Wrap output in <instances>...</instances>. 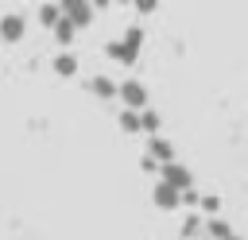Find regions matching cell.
<instances>
[{
  "label": "cell",
  "mask_w": 248,
  "mask_h": 240,
  "mask_svg": "<svg viewBox=\"0 0 248 240\" xmlns=\"http://www.w3.org/2000/svg\"><path fill=\"white\" fill-rule=\"evenodd\" d=\"M140 46H143V27H128L124 39H112V43L105 46V54L116 58L120 66H132V62L140 58Z\"/></svg>",
  "instance_id": "1"
},
{
  "label": "cell",
  "mask_w": 248,
  "mask_h": 240,
  "mask_svg": "<svg viewBox=\"0 0 248 240\" xmlns=\"http://www.w3.org/2000/svg\"><path fill=\"white\" fill-rule=\"evenodd\" d=\"M116 97L124 101L128 112H143V108H147V89H143V81H136V77L120 81V85H116Z\"/></svg>",
  "instance_id": "2"
},
{
  "label": "cell",
  "mask_w": 248,
  "mask_h": 240,
  "mask_svg": "<svg viewBox=\"0 0 248 240\" xmlns=\"http://www.w3.org/2000/svg\"><path fill=\"white\" fill-rule=\"evenodd\" d=\"M159 182L170 186V190H178V194L194 190V174H190V166H182V163H167V166H159Z\"/></svg>",
  "instance_id": "3"
},
{
  "label": "cell",
  "mask_w": 248,
  "mask_h": 240,
  "mask_svg": "<svg viewBox=\"0 0 248 240\" xmlns=\"http://www.w3.org/2000/svg\"><path fill=\"white\" fill-rule=\"evenodd\" d=\"M93 4H62V19L74 27V31H81V27H89V19H93Z\"/></svg>",
  "instance_id": "4"
},
{
  "label": "cell",
  "mask_w": 248,
  "mask_h": 240,
  "mask_svg": "<svg viewBox=\"0 0 248 240\" xmlns=\"http://www.w3.org/2000/svg\"><path fill=\"white\" fill-rule=\"evenodd\" d=\"M23 31H27V19H23L19 12H12V15L0 19V43H19Z\"/></svg>",
  "instance_id": "5"
},
{
  "label": "cell",
  "mask_w": 248,
  "mask_h": 240,
  "mask_svg": "<svg viewBox=\"0 0 248 240\" xmlns=\"http://www.w3.org/2000/svg\"><path fill=\"white\" fill-rule=\"evenodd\" d=\"M147 159H151V163H159V166L174 163V147H170V139H163V135H151V139H147Z\"/></svg>",
  "instance_id": "6"
},
{
  "label": "cell",
  "mask_w": 248,
  "mask_h": 240,
  "mask_svg": "<svg viewBox=\"0 0 248 240\" xmlns=\"http://www.w3.org/2000/svg\"><path fill=\"white\" fill-rule=\"evenodd\" d=\"M151 201H155L159 209H178V205H182V194H178V190H170V186H163V182H155Z\"/></svg>",
  "instance_id": "7"
},
{
  "label": "cell",
  "mask_w": 248,
  "mask_h": 240,
  "mask_svg": "<svg viewBox=\"0 0 248 240\" xmlns=\"http://www.w3.org/2000/svg\"><path fill=\"white\" fill-rule=\"evenodd\" d=\"M50 66H54L58 77H74V74H78V54H74V50H58Z\"/></svg>",
  "instance_id": "8"
},
{
  "label": "cell",
  "mask_w": 248,
  "mask_h": 240,
  "mask_svg": "<svg viewBox=\"0 0 248 240\" xmlns=\"http://www.w3.org/2000/svg\"><path fill=\"white\" fill-rule=\"evenodd\" d=\"M89 93L101 97V101H108V97H116V81H108L105 74H97V77H89Z\"/></svg>",
  "instance_id": "9"
},
{
  "label": "cell",
  "mask_w": 248,
  "mask_h": 240,
  "mask_svg": "<svg viewBox=\"0 0 248 240\" xmlns=\"http://www.w3.org/2000/svg\"><path fill=\"white\" fill-rule=\"evenodd\" d=\"M159 124H163V120H159V112H155V108H143V112H140V132L155 135V132H159Z\"/></svg>",
  "instance_id": "10"
},
{
  "label": "cell",
  "mask_w": 248,
  "mask_h": 240,
  "mask_svg": "<svg viewBox=\"0 0 248 240\" xmlns=\"http://www.w3.org/2000/svg\"><path fill=\"white\" fill-rule=\"evenodd\" d=\"M205 232H209L213 240H229V236H232V228H229L221 217H209V221H205Z\"/></svg>",
  "instance_id": "11"
},
{
  "label": "cell",
  "mask_w": 248,
  "mask_h": 240,
  "mask_svg": "<svg viewBox=\"0 0 248 240\" xmlns=\"http://www.w3.org/2000/svg\"><path fill=\"white\" fill-rule=\"evenodd\" d=\"M39 19H43V23H50V27H54V23H58V19H62V4H43V8H39Z\"/></svg>",
  "instance_id": "12"
},
{
  "label": "cell",
  "mask_w": 248,
  "mask_h": 240,
  "mask_svg": "<svg viewBox=\"0 0 248 240\" xmlns=\"http://www.w3.org/2000/svg\"><path fill=\"white\" fill-rule=\"evenodd\" d=\"M74 35H78V31H74L66 19H58V23H54V39H58L62 46H70V43H74Z\"/></svg>",
  "instance_id": "13"
},
{
  "label": "cell",
  "mask_w": 248,
  "mask_h": 240,
  "mask_svg": "<svg viewBox=\"0 0 248 240\" xmlns=\"http://www.w3.org/2000/svg\"><path fill=\"white\" fill-rule=\"evenodd\" d=\"M198 232H202V217H186L182 221V240H194Z\"/></svg>",
  "instance_id": "14"
},
{
  "label": "cell",
  "mask_w": 248,
  "mask_h": 240,
  "mask_svg": "<svg viewBox=\"0 0 248 240\" xmlns=\"http://www.w3.org/2000/svg\"><path fill=\"white\" fill-rule=\"evenodd\" d=\"M120 128H124V132H140V112H128V108H124V112H120Z\"/></svg>",
  "instance_id": "15"
},
{
  "label": "cell",
  "mask_w": 248,
  "mask_h": 240,
  "mask_svg": "<svg viewBox=\"0 0 248 240\" xmlns=\"http://www.w3.org/2000/svg\"><path fill=\"white\" fill-rule=\"evenodd\" d=\"M198 205H202V209H205L209 217H217V209H221V201H217V197H202Z\"/></svg>",
  "instance_id": "16"
},
{
  "label": "cell",
  "mask_w": 248,
  "mask_h": 240,
  "mask_svg": "<svg viewBox=\"0 0 248 240\" xmlns=\"http://www.w3.org/2000/svg\"><path fill=\"white\" fill-rule=\"evenodd\" d=\"M229 240H240V236H236V232H232V236H229Z\"/></svg>",
  "instance_id": "17"
}]
</instances>
